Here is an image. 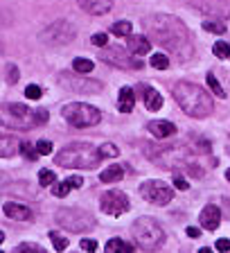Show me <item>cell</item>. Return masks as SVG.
I'll return each instance as SVG.
<instances>
[{
	"label": "cell",
	"instance_id": "6",
	"mask_svg": "<svg viewBox=\"0 0 230 253\" xmlns=\"http://www.w3.org/2000/svg\"><path fill=\"white\" fill-rule=\"evenodd\" d=\"M54 221L70 233H86L95 228V217L81 208H61V211H57Z\"/></svg>",
	"mask_w": 230,
	"mask_h": 253
},
{
	"label": "cell",
	"instance_id": "3",
	"mask_svg": "<svg viewBox=\"0 0 230 253\" xmlns=\"http://www.w3.org/2000/svg\"><path fill=\"white\" fill-rule=\"evenodd\" d=\"M102 163L100 147L93 142H70L57 154V165L61 168H75V169H95Z\"/></svg>",
	"mask_w": 230,
	"mask_h": 253
},
{
	"label": "cell",
	"instance_id": "11",
	"mask_svg": "<svg viewBox=\"0 0 230 253\" xmlns=\"http://www.w3.org/2000/svg\"><path fill=\"white\" fill-rule=\"evenodd\" d=\"M140 197L147 199L149 204L167 206L169 201L174 199V192H172V188H167V185L160 183V181H145V183L140 185Z\"/></svg>",
	"mask_w": 230,
	"mask_h": 253
},
{
	"label": "cell",
	"instance_id": "34",
	"mask_svg": "<svg viewBox=\"0 0 230 253\" xmlns=\"http://www.w3.org/2000/svg\"><path fill=\"white\" fill-rule=\"evenodd\" d=\"M152 66L158 70H165V68H169V59L165 54H152Z\"/></svg>",
	"mask_w": 230,
	"mask_h": 253
},
{
	"label": "cell",
	"instance_id": "10",
	"mask_svg": "<svg viewBox=\"0 0 230 253\" xmlns=\"http://www.w3.org/2000/svg\"><path fill=\"white\" fill-rule=\"evenodd\" d=\"M75 34H77V27H75L73 23L57 21L47 27V30H43L41 39H43V43H50V45H63V43L73 41Z\"/></svg>",
	"mask_w": 230,
	"mask_h": 253
},
{
	"label": "cell",
	"instance_id": "30",
	"mask_svg": "<svg viewBox=\"0 0 230 253\" xmlns=\"http://www.w3.org/2000/svg\"><path fill=\"white\" fill-rule=\"evenodd\" d=\"M54 179H57V176H54L52 169H41V172H38V183H41L43 188H47V185H54Z\"/></svg>",
	"mask_w": 230,
	"mask_h": 253
},
{
	"label": "cell",
	"instance_id": "18",
	"mask_svg": "<svg viewBox=\"0 0 230 253\" xmlns=\"http://www.w3.org/2000/svg\"><path fill=\"white\" fill-rule=\"evenodd\" d=\"M126 47H129L131 54L140 57V54H147L149 50H152V41H149L147 37H129L126 39Z\"/></svg>",
	"mask_w": 230,
	"mask_h": 253
},
{
	"label": "cell",
	"instance_id": "35",
	"mask_svg": "<svg viewBox=\"0 0 230 253\" xmlns=\"http://www.w3.org/2000/svg\"><path fill=\"white\" fill-rule=\"evenodd\" d=\"M70 190H73V185L68 183V179L63 181V183L52 185V192H54V195H57V197H66V195H68V192H70Z\"/></svg>",
	"mask_w": 230,
	"mask_h": 253
},
{
	"label": "cell",
	"instance_id": "9",
	"mask_svg": "<svg viewBox=\"0 0 230 253\" xmlns=\"http://www.w3.org/2000/svg\"><path fill=\"white\" fill-rule=\"evenodd\" d=\"M145 152L160 168H176L181 163H188V149L185 147H158V152H153L152 147H147Z\"/></svg>",
	"mask_w": 230,
	"mask_h": 253
},
{
	"label": "cell",
	"instance_id": "1",
	"mask_svg": "<svg viewBox=\"0 0 230 253\" xmlns=\"http://www.w3.org/2000/svg\"><path fill=\"white\" fill-rule=\"evenodd\" d=\"M145 30L158 45L167 47V50H181L190 43L188 27L183 25V21H178L174 16H149L145 21Z\"/></svg>",
	"mask_w": 230,
	"mask_h": 253
},
{
	"label": "cell",
	"instance_id": "24",
	"mask_svg": "<svg viewBox=\"0 0 230 253\" xmlns=\"http://www.w3.org/2000/svg\"><path fill=\"white\" fill-rule=\"evenodd\" d=\"M73 68H75V73H77V75L93 73V61H90V59H81V57H77V59L73 61Z\"/></svg>",
	"mask_w": 230,
	"mask_h": 253
},
{
	"label": "cell",
	"instance_id": "38",
	"mask_svg": "<svg viewBox=\"0 0 230 253\" xmlns=\"http://www.w3.org/2000/svg\"><path fill=\"white\" fill-rule=\"evenodd\" d=\"M79 247H81V251H86V253H95L97 251V242H95V240H81V242H79Z\"/></svg>",
	"mask_w": 230,
	"mask_h": 253
},
{
	"label": "cell",
	"instance_id": "23",
	"mask_svg": "<svg viewBox=\"0 0 230 253\" xmlns=\"http://www.w3.org/2000/svg\"><path fill=\"white\" fill-rule=\"evenodd\" d=\"M122 174H124L122 165L113 163V165H109V168L100 174V181H104V183H113V181H120L122 179Z\"/></svg>",
	"mask_w": 230,
	"mask_h": 253
},
{
	"label": "cell",
	"instance_id": "27",
	"mask_svg": "<svg viewBox=\"0 0 230 253\" xmlns=\"http://www.w3.org/2000/svg\"><path fill=\"white\" fill-rule=\"evenodd\" d=\"M14 253H47V251L43 247H38V244L25 242V244H18V247L14 249Z\"/></svg>",
	"mask_w": 230,
	"mask_h": 253
},
{
	"label": "cell",
	"instance_id": "17",
	"mask_svg": "<svg viewBox=\"0 0 230 253\" xmlns=\"http://www.w3.org/2000/svg\"><path fill=\"white\" fill-rule=\"evenodd\" d=\"M79 7L93 16H102L111 9V0H77Z\"/></svg>",
	"mask_w": 230,
	"mask_h": 253
},
{
	"label": "cell",
	"instance_id": "22",
	"mask_svg": "<svg viewBox=\"0 0 230 253\" xmlns=\"http://www.w3.org/2000/svg\"><path fill=\"white\" fill-rule=\"evenodd\" d=\"M104 251L106 253H133V247L129 242H124V240H120V237H113V240L106 242Z\"/></svg>",
	"mask_w": 230,
	"mask_h": 253
},
{
	"label": "cell",
	"instance_id": "2",
	"mask_svg": "<svg viewBox=\"0 0 230 253\" xmlns=\"http://www.w3.org/2000/svg\"><path fill=\"white\" fill-rule=\"evenodd\" d=\"M174 100L190 118H208L212 113V97L205 88L192 84V82H178L174 86Z\"/></svg>",
	"mask_w": 230,
	"mask_h": 253
},
{
	"label": "cell",
	"instance_id": "40",
	"mask_svg": "<svg viewBox=\"0 0 230 253\" xmlns=\"http://www.w3.org/2000/svg\"><path fill=\"white\" fill-rule=\"evenodd\" d=\"M106 43H109V37H106L104 32H97L93 37V45H97V47H106Z\"/></svg>",
	"mask_w": 230,
	"mask_h": 253
},
{
	"label": "cell",
	"instance_id": "31",
	"mask_svg": "<svg viewBox=\"0 0 230 253\" xmlns=\"http://www.w3.org/2000/svg\"><path fill=\"white\" fill-rule=\"evenodd\" d=\"M100 154H102V158H115L117 154H120V149L115 147L113 142H104L100 147Z\"/></svg>",
	"mask_w": 230,
	"mask_h": 253
},
{
	"label": "cell",
	"instance_id": "43",
	"mask_svg": "<svg viewBox=\"0 0 230 253\" xmlns=\"http://www.w3.org/2000/svg\"><path fill=\"white\" fill-rule=\"evenodd\" d=\"M68 183L73 185V188H81V185H84V179H81V176H70Z\"/></svg>",
	"mask_w": 230,
	"mask_h": 253
},
{
	"label": "cell",
	"instance_id": "8",
	"mask_svg": "<svg viewBox=\"0 0 230 253\" xmlns=\"http://www.w3.org/2000/svg\"><path fill=\"white\" fill-rule=\"evenodd\" d=\"M102 61L111 63L115 68H122V70H140L145 63H142L140 57L136 54H126V50H122L120 45H111V47H104L100 54Z\"/></svg>",
	"mask_w": 230,
	"mask_h": 253
},
{
	"label": "cell",
	"instance_id": "7",
	"mask_svg": "<svg viewBox=\"0 0 230 253\" xmlns=\"http://www.w3.org/2000/svg\"><path fill=\"white\" fill-rule=\"evenodd\" d=\"M5 116H11V126L14 129H32V126L45 125L47 111L45 109H27L25 104H7Z\"/></svg>",
	"mask_w": 230,
	"mask_h": 253
},
{
	"label": "cell",
	"instance_id": "19",
	"mask_svg": "<svg viewBox=\"0 0 230 253\" xmlns=\"http://www.w3.org/2000/svg\"><path fill=\"white\" fill-rule=\"evenodd\" d=\"M149 131L156 138H169L176 133V125H172L169 120H153L149 122Z\"/></svg>",
	"mask_w": 230,
	"mask_h": 253
},
{
	"label": "cell",
	"instance_id": "25",
	"mask_svg": "<svg viewBox=\"0 0 230 253\" xmlns=\"http://www.w3.org/2000/svg\"><path fill=\"white\" fill-rule=\"evenodd\" d=\"M205 79H208V86H210V88H212V93H215L217 97H221V100H224L226 95H228V93H226V90H224V86L219 84V79L215 77V73H208V77H205Z\"/></svg>",
	"mask_w": 230,
	"mask_h": 253
},
{
	"label": "cell",
	"instance_id": "41",
	"mask_svg": "<svg viewBox=\"0 0 230 253\" xmlns=\"http://www.w3.org/2000/svg\"><path fill=\"white\" fill-rule=\"evenodd\" d=\"M174 185H176V188L178 190H188L190 188V185H188V181H185V176H183V174H174Z\"/></svg>",
	"mask_w": 230,
	"mask_h": 253
},
{
	"label": "cell",
	"instance_id": "39",
	"mask_svg": "<svg viewBox=\"0 0 230 253\" xmlns=\"http://www.w3.org/2000/svg\"><path fill=\"white\" fill-rule=\"evenodd\" d=\"M37 149H38V154H41V156H47V154L52 152V142H50V140H38L37 142Z\"/></svg>",
	"mask_w": 230,
	"mask_h": 253
},
{
	"label": "cell",
	"instance_id": "15",
	"mask_svg": "<svg viewBox=\"0 0 230 253\" xmlns=\"http://www.w3.org/2000/svg\"><path fill=\"white\" fill-rule=\"evenodd\" d=\"M2 212H5V217H9V219H18V221L32 219V211H30V208H27V206H23V204H16V201H9V204L2 206Z\"/></svg>",
	"mask_w": 230,
	"mask_h": 253
},
{
	"label": "cell",
	"instance_id": "32",
	"mask_svg": "<svg viewBox=\"0 0 230 253\" xmlns=\"http://www.w3.org/2000/svg\"><path fill=\"white\" fill-rule=\"evenodd\" d=\"M212 52H215L219 59H228L230 57V45L228 43H224V41H217L215 47H212Z\"/></svg>",
	"mask_w": 230,
	"mask_h": 253
},
{
	"label": "cell",
	"instance_id": "44",
	"mask_svg": "<svg viewBox=\"0 0 230 253\" xmlns=\"http://www.w3.org/2000/svg\"><path fill=\"white\" fill-rule=\"evenodd\" d=\"M188 235L196 240V237H201V231H199V228H194V226H190V228H188Z\"/></svg>",
	"mask_w": 230,
	"mask_h": 253
},
{
	"label": "cell",
	"instance_id": "16",
	"mask_svg": "<svg viewBox=\"0 0 230 253\" xmlns=\"http://www.w3.org/2000/svg\"><path fill=\"white\" fill-rule=\"evenodd\" d=\"M23 149V142L16 136H2L0 138V156L2 158H11Z\"/></svg>",
	"mask_w": 230,
	"mask_h": 253
},
{
	"label": "cell",
	"instance_id": "28",
	"mask_svg": "<svg viewBox=\"0 0 230 253\" xmlns=\"http://www.w3.org/2000/svg\"><path fill=\"white\" fill-rule=\"evenodd\" d=\"M23 156L27 158V161H32V163H34V161H37L38 156H41V154H38V149H37V145H34V147H32V142H23Z\"/></svg>",
	"mask_w": 230,
	"mask_h": 253
},
{
	"label": "cell",
	"instance_id": "29",
	"mask_svg": "<svg viewBox=\"0 0 230 253\" xmlns=\"http://www.w3.org/2000/svg\"><path fill=\"white\" fill-rule=\"evenodd\" d=\"M50 240H52L54 249H57L59 253H61V251H66V249H68V237L59 235V233H50Z\"/></svg>",
	"mask_w": 230,
	"mask_h": 253
},
{
	"label": "cell",
	"instance_id": "21",
	"mask_svg": "<svg viewBox=\"0 0 230 253\" xmlns=\"http://www.w3.org/2000/svg\"><path fill=\"white\" fill-rule=\"evenodd\" d=\"M117 104H120V111H122V113H131V111H133V106H136V93H133V88L124 86V88L120 90Z\"/></svg>",
	"mask_w": 230,
	"mask_h": 253
},
{
	"label": "cell",
	"instance_id": "42",
	"mask_svg": "<svg viewBox=\"0 0 230 253\" xmlns=\"http://www.w3.org/2000/svg\"><path fill=\"white\" fill-rule=\"evenodd\" d=\"M217 251H230V240H224V237H221V240H217Z\"/></svg>",
	"mask_w": 230,
	"mask_h": 253
},
{
	"label": "cell",
	"instance_id": "37",
	"mask_svg": "<svg viewBox=\"0 0 230 253\" xmlns=\"http://www.w3.org/2000/svg\"><path fill=\"white\" fill-rule=\"evenodd\" d=\"M5 79H7V84H16V82H18V68H16V66H7L5 68Z\"/></svg>",
	"mask_w": 230,
	"mask_h": 253
},
{
	"label": "cell",
	"instance_id": "46",
	"mask_svg": "<svg viewBox=\"0 0 230 253\" xmlns=\"http://www.w3.org/2000/svg\"><path fill=\"white\" fill-rule=\"evenodd\" d=\"M226 179H228V181H230V168H228V172H226Z\"/></svg>",
	"mask_w": 230,
	"mask_h": 253
},
{
	"label": "cell",
	"instance_id": "45",
	"mask_svg": "<svg viewBox=\"0 0 230 253\" xmlns=\"http://www.w3.org/2000/svg\"><path fill=\"white\" fill-rule=\"evenodd\" d=\"M199 253H212V249H208V247H203V249H201V251Z\"/></svg>",
	"mask_w": 230,
	"mask_h": 253
},
{
	"label": "cell",
	"instance_id": "20",
	"mask_svg": "<svg viewBox=\"0 0 230 253\" xmlns=\"http://www.w3.org/2000/svg\"><path fill=\"white\" fill-rule=\"evenodd\" d=\"M140 90H142V97H145V106L149 111H158L162 106V97H160V93L158 90H153L152 86H147V84H142L140 86Z\"/></svg>",
	"mask_w": 230,
	"mask_h": 253
},
{
	"label": "cell",
	"instance_id": "4",
	"mask_svg": "<svg viewBox=\"0 0 230 253\" xmlns=\"http://www.w3.org/2000/svg\"><path fill=\"white\" fill-rule=\"evenodd\" d=\"M131 233L142 251H158L165 244V228L153 217H138L131 226Z\"/></svg>",
	"mask_w": 230,
	"mask_h": 253
},
{
	"label": "cell",
	"instance_id": "13",
	"mask_svg": "<svg viewBox=\"0 0 230 253\" xmlns=\"http://www.w3.org/2000/svg\"><path fill=\"white\" fill-rule=\"evenodd\" d=\"M100 208L106 215L117 217L129 211V197H126L122 190H109V192H104V197H102Z\"/></svg>",
	"mask_w": 230,
	"mask_h": 253
},
{
	"label": "cell",
	"instance_id": "12",
	"mask_svg": "<svg viewBox=\"0 0 230 253\" xmlns=\"http://www.w3.org/2000/svg\"><path fill=\"white\" fill-rule=\"evenodd\" d=\"M59 84L66 86L68 90L73 93H100L102 90V84L100 82H95V79H86V75H59Z\"/></svg>",
	"mask_w": 230,
	"mask_h": 253
},
{
	"label": "cell",
	"instance_id": "5",
	"mask_svg": "<svg viewBox=\"0 0 230 253\" xmlns=\"http://www.w3.org/2000/svg\"><path fill=\"white\" fill-rule=\"evenodd\" d=\"M61 116L68 125L77 126V129H88V126L100 125V120H102L100 109H95V106H90V104H81V102L66 104L61 111Z\"/></svg>",
	"mask_w": 230,
	"mask_h": 253
},
{
	"label": "cell",
	"instance_id": "26",
	"mask_svg": "<svg viewBox=\"0 0 230 253\" xmlns=\"http://www.w3.org/2000/svg\"><path fill=\"white\" fill-rule=\"evenodd\" d=\"M111 32H113V34H117V37H131V23H129V21L113 23Z\"/></svg>",
	"mask_w": 230,
	"mask_h": 253
},
{
	"label": "cell",
	"instance_id": "33",
	"mask_svg": "<svg viewBox=\"0 0 230 253\" xmlns=\"http://www.w3.org/2000/svg\"><path fill=\"white\" fill-rule=\"evenodd\" d=\"M203 30L215 32V34H224V32H226V25H224L221 21H203Z\"/></svg>",
	"mask_w": 230,
	"mask_h": 253
},
{
	"label": "cell",
	"instance_id": "36",
	"mask_svg": "<svg viewBox=\"0 0 230 253\" xmlns=\"http://www.w3.org/2000/svg\"><path fill=\"white\" fill-rule=\"evenodd\" d=\"M41 95H43V90H41V86H34V84H30L25 88V97L27 100H41Z\"/></svg>",
	"mask_w": 230,
	"mask_h": 253
},
{
	"label": "cell",
	"instance_id": "14",
	"mask_svg": "<svg viewBox=\"0 0 230 253\" xmlns=\"http://www.w3.org/2000/svg\"><path fill=\"white\" fill-rule=\"evenodd\" d=\"M199 221H201V226L203 228H208V231H215L217 226L221 224V211L217 208V206H205L203 211H201V215H199Z\"/></svg>",
	"mask_w": 230,
	"mask_h": 253
}]
</instances>
